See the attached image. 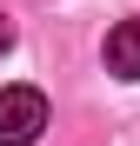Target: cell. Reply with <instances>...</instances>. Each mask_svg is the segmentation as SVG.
<instances>
[{"label": "cell", "mask_w": 140, "mask_h": 146, "mask_svg": "<svg viewBox=\"0 0 140 146\" xmlns=\"http://www.w3.org/2000/svg\"><path fill=\"white\" fill-rule=\"evenodd\" d=\"M107 73L140 80V20H120V27L107 33Z\"/></svg>", "instance_id": "obj_2"}, {"label": "cell", "mask_w": 140, "mask_h": 146, "mask_svg": "<svg viewBox=\"0 0 140 146\" xmlns=\"http://www.w3.org/2000/svg\"><path fill=\"white\" fill-rule=\"evenodd\" d=\"M7 46H13V27H7V13H0V53H7Z\"/></svg>", "instance_id": "obj_3"}, {"label": "cell", "mask_w": 140, "mask_h": 146, "mask_svg": "<svg viewBox=\"0 0 140 146\" xmlns=\"http://www.w3.org/2000/svg\"><path fill=\"white\" fill-rule=\"evenodd\" d=\"M47 133V93L40 86H0V146H33Z\"/></svg>", "instance_id": "obj_1"}]
</instances>
